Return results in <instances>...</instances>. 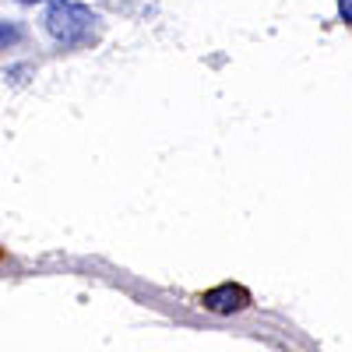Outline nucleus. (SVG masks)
Listing matches in <instances>:
<instances>
[{"label":"nucleus","mask_w":352,"mask_h":352,"mask_svg":"<svg viewBox=\"0 0 352 352\" xmlns=\"http://www.w3.org/2000/svg\"><path fill=\"white\" fill-rule=\"evenodd\" d=\"M99 14L92 8L78 4V0H50V8L43 14L46 32L60 43V46H81L92 39Z\"/></svg>","instance_id":"obj_1"},{"label":"nucleus","mask_w":352,"mask_h":352,"mask_svg":"<svg viewBox=\"0 0 352 352\" xmlns=\"http://www.w3.org/2000/svg\"><path fill=\"white\" fill-rule=\"evenodd\" d=\"M14 39H18V32H14V25H8V21H4V46H11Z\"/></svg>","instance_id":"obj_4"},{"label":"nucleus","mask_w":352,"mask_h":352,"mask_svg":"<svg viewBox=\"0 0 352 352\" xmlns=\"http://www.w3.org/2000/svg\"><path fill=\"white\" fill-rule=\"evenodd\" d=\"M18 4H28V8H32V4H43V0H18Z\"/></svg>","instance_id":"obj_5"},{"label":"nucleus","mask_w":352,"mask_h":352,"mask_svg":"<svg viewBox=\"0 0 352 352\" xmlns=\"http://www.w3.org/2000/svg\"><path fill=\"white\" fill-rule=\"evenodd\" d=\"M204 307L215 310V314H232V310H243L247 307V292L236 285H219L212 292H204Z\"/></svg>","instance_id":"obj_2"},{"label":"nucleus","mask_w":352,"mask_h":352,"mask_svg":"<svg viewBox=\"0 0 352 352\" xmlns=\"http://www.w3.org/2000/svg\"><path fill=\"white\" fill-rule=\"evenodd\" d=\"M338 14H342V21L352 25V0H338Z\"/></svg>","instance_id":"obj_3"}]
</instances>
